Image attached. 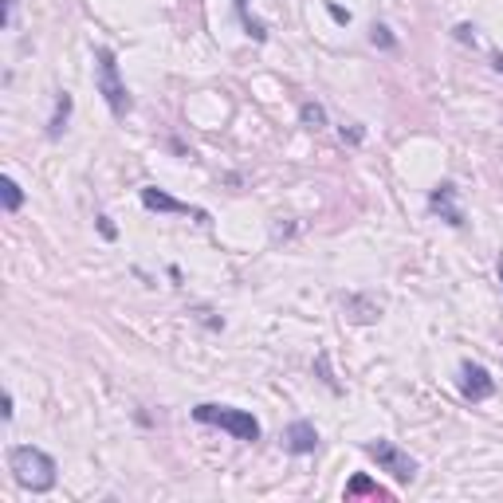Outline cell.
<instances>
[{
  "label": "cell",
  "mask_w": 503,
  "mask_h": 503,
  "mask_svg": "<svg viewBox=\"0 0 503 503\" xmlns=\"http://www.w3.org/2000/svg\"><path fill=\"white\" fill-rule=\"evenodd\" d=\"M4 460H8L12 480H16L24 492L44 495V492H51V487H55L59 464H55V456H51V452H44L40 444H12V449L4 452Z\"/></svg>",
  "instance_id": "cell-1"
},
{
  "label": "cell",
  "mask_w": 503,
  "mask_h": 503,
  "mask_svg": "<svg viewBox=\"0 0 503 503\" xmlns=\"http://www.w3.org/2000/svg\"><path fill=\"white\" fill-rule=\"evenodd\" d=\"M193 421L197 425H212V429H224L232 440L240 444H256L260 440V421L248 409H236V405H217V401H201L193 405Z\"/></svg>",
  "instance_id": "cell-2"
},
{
  "label": "cell",
  "mask_w": 503,
  "mask_h": 503,
  "mask_svg": "<svg viewBox=\"0 0 503 503\" xmlns=\"http://www.w3.org/2000/svg\"><path fill=\"white\" fill-rule=\"evenodd\" d=\"M95 87H99L102 102L110 107L114 119H126L130 110H134V99H130L126 83L119 75V55L114 47H95Z\"/></svg>",
  "instance_id": "cell-3"
},
{
  "label": "cell",
  "mask_w": 503,
  "mask_h": 503,
  "mask_svg": "<svg viewBox=\"0 0 503 503\" xmlns=\"http://www.w3.org/2000/svg\"><path fill=\"white\" fill-rule=\"evenodd\" d=\"M366 452L377 460L382 472H389V476L397 480V484H413V480H417V468H421V464H417L405 449H397L394 440L377 437V440H370V444H366Z\"/></svg>",
  "instance_id": "cell-4"
},
{
  "label": "cell",
  "mask_w": 503,
  "mask_h": 503,
  "mask_svg": "<svg viewBox=\"0 0 503 503\" xmlns=\"http://www.w3.org/2000/svg\"><path fill=\"white\" fill-rule=\"evenodd\" d=\"M142 205H146L150 212H174V217H193L197 224H205V229L212 224L209 209H193V205H185V201H177V197H169L165 189H157V185H142Z\"/></svg>",
  "instance_id": "cell-5"
},
{
  "label": "cell",
  "mask_w": 503,
  "mask_h": 503,
  "mask_svg": "<svg viewBox=\"0 0 503 503\" xmlns=\"http://www.w3.org/2000/svg\"><path fill=\"white\" fill-rule=\"evenodd\" d=\"M460 394H464V401H487V397L495 394V377L487 374V366H480V362H460Z\"/></svg>",
  "instance_id": "cell-6"
},
{
  "label": "cell",
  "mask_w": 503,
  "mask_h": 503,
  "mask_svg": "<svg viewBox=\"0 0 503 503\" xmlns=\"http://www.w3.org/2000/svg\"><path fill=\"white\" fill-rule=\"evenodd\" d=\"M456 185L452 181H437L429 189V209L437 212L440 220H444V224H449V229H464V209H460L456 205Z\"/></svg>",
  "instance_id": "cell-7"
},
{
  "label": "cell",
  "mask_w": 503,
  "mask_h": 503,
  "mask_svg": "<svg viewBox=\"0 0 503 503\" xmlns=\"http://www.w3.org/2000/svg\"><path fill=\"white\" fill-rule=\"evenodd\" d=\"M284 444H287V452L291 456H311V452H319V429H315L311 421H291L287 425V432H284Z\"/></svg>",
  "instance_id": "cell-8"
},
{
  "label": "cell",
  "mask_w": 503,
  "mask_h": 503,
  "mask_svg": "<svg viewBox=\"0 0 503 503\" xmlns=\"http://www.w3.org/2000/svg\"><path fill=\"white\" fill-rule=\"evenodd\" d=\"M71 114H75V95L71 91H55V110L51 119H47V142H59V138L67 134V126H71Z\"/></svg>",
  "instance_id": "cell-9"
},
{
  "label": "cell",
  "mask_w": 503,
  "mask_h": 503,
  "mask_svg": "<svg viewBox=\"0 0 503 503\" xmlns=\"http://www.w3.org/2000/svg\"><path fill=\"white\" fill-rule=\"evenodd\" d=\"M342 307L350 311L354 322H377L382 319V303L366 299V295H342Z\"/></svg>",
  "instance_id": "cell-10"
},
{
  "label": "cell",
  "mask_w": 503,
  "mask_h": 503,
  "mask_svg": "<svg viewBox=\"0 0 503 503\" xmlns=\"http://www.w3.org/2000/svg\"><path fill=\"white\" fill-rule=\"evenodd\" d=\"M299 126L319 134V130L327 126V107H322V102H315V99H303L299 102Z\"/></svg>",
  "instance_id": "cell-11"
},
{
  "label": "cell",
  "mask_w": 503,
  "mask_h": 503,
  "mask_svg": "<svg viewBox=\"0 0 503 503\" xmlns=\"http://www.w3.org/2000/svg\"><path fill=\"white\" fill-rule=\"evenodd\" d=\"M232 4H236V16H240V24H244L248 36L256 40V44H267V24H264V20H256L252 12H248V0H232Z\"/></svg>",
  "instance_id": "cell-12"
},
{
  "label": "cell",
  "mask_w": 503,
  "mask_h": 503,
  "mask_svg": "<svg viewBox=\"0 0 503 503\" xmlns=\"http://www.w3.org/2000/svg\"><path fill=\"white\" fill-rule=\"evenodd\" d=\"M370 44H374L377 51H394V47H397L394 28H389V24H382V20H374V24H370Z\"/></svg>",
  "instance_id": "cell-13"
},
{
  "label": "cell",
  "mask_w": 503,
  "mask_h": 503,
  "mask_svg": "<svg viewBox=\"0 0 503 503\" xmlns=\"http://www.w3.org/2000/svg\"><path fill=\"white\" fill-rule=\"evenodd\" d=\"M315 374H319V382L327 385L330 394H342L339 377H334V370H330V354H327V350H319V354H315Z\"/></svg>",
  "instance_id": "cell-14"
},
{
  "label": "cell",
  "mask_w": 503,
  "mask_h": 503,
  "mask_svg": "<svg viewBox=\"0 0 503 503\" xmlns=\"http://www.w3.org/2000/svg\"><path fill=\"white\" fill-rule=\"evenodd\" d=\"M0 197H4V212H20V205H24V189H20L16 177H4V185H0Z\"/></svg>",
  "instance_id": "cell-15"
},
{
  "label": "cell",
  "mask_w": 503,
  "mask_h": 503,
  "mask_svg": "<svg viewBox=\"0 0 503 503\" xmlns=\"http://www.w3.org/2000/svg\"><path fill=\"white\" fill-rule=\"evenodd\" d=\"M354 495H382V499H385V492H382V487H377L370 476H362V472H358V476L346 484V499H354Z\"/></svg>",
  "instance_id": "cell-16"
},
{
  "label": "cell",
  "mask_w": 503,
  "mask_h": 503,
  "mask_svg": "<svg viewBox=\"0 0 503 503\" xmlns=\"http://www.w3.org/2000/svg\"><path fill=\"white\" fill-rule=\"evenodd\" d=\"M339 138L346 142V146H362V142H366V126H362V122H350V126L342 122V126H339Z\"/></svg>",
  "instance_id": "cell-17"
},
{
  "label": "cell",
  "mask_w": 503,
  "mask_h": 503,
  "mask_svg": "<svg viewBox=\"0 0 503 503\" xmlns=\"http://www.w3.org/2000/svg\"><path fill=\"white\" fill-rule=\"evenodd\" d=\"M452 40L464 44V47H476L480 44V40H476V24H456V28H452Z\"/></svg>",
  "instance_id": "cell-18"
},
{
  "label": "cell",
  "mask_w": 503,
  "mask_h": 503,
  "mask_svg": "<svg viewBox=\"0 0 503 503\" xmlns=\"http://www.w3.org/2000/svg\"><path fill=\"white\" fill-rule=\"evenodd\" d=\"M95 229H99V236L107 240V244H114V240H119V229H114V220H110L107 212H99V217H95Z\"/></svg>",
  "instance_id": "cell-19"
},
{
  "label": "cell",
  "mask_w": 503,
  "mask_h": 503,
  "mask_svg": "<svg viewBox=\"0 0 503 503\" xmlns=\"http://www.w3.org/2000/svg\"><path fill=\"white\" fill-rule=\"evenodd\" d=\"M193 315H197V322H205L209 330H224V319H220L217 311H209V307H193Z\"/></svg>",
  "instance_id": "cell-20"
},
{
  "label": "cell",
  "mask_w": 503,
  "mask_h": 503,
  "mask_svg": "<svg viewBox=\"0 0 503 503\" xmlns=\"http://www.w3.org/2000/svg\"><path fill=\"white\" fill-rule=\"evenodd\" d=\"M327 12L334 24H350V8H342V4H327Z\"/></svg>",
  "instance_id": "cell-21"
},
{
  "label": "cell",
  "mask_w": 503,
  "mask_h": 503,
  "mask_svg": "<svg viewBox=\"0 0 503 503\" xmlns=\"http://www.w3.org/2000/svg\"><path fill=\"white\" fill-rule=\"evenodd\" d=\"M4 28H16V0H4Z\"/></svg>",
  "instance_id": "cell-22"
},
{
  "label": "cell",
  "mask_w": 503,
  "mask_h": 503,
  "mask_svg": "<svg viewBox=\"0 0 503 503\" xmlns=\"http://www.w3.org/2000/svg\"><path fill=\"white\" fill-rule=\"evenodd\" d=\"M0 417H4V421H12V417H16V405H12V394H8V389H4V409H0Z\"/></svg>",
  "instance_id": "cell-23"
},
{
  "label": "cell",
  "mask_w": 503,
  "mask_h": 503,
  "mask_svg": "<svg viewBox=\"0 0 503 503\" xmlns=\"http://www.w3.org/2000/svg\"><path fill=\"white\" fill-rule=\"evenodd\" d=\"M295 232V224H279V229H275V240H287Z\"/></svg>",
  "instance_id": "cell-24"
},
{
  "label": "cell",
  "mask_w": 503,
  "mask_h": 503,
  "mask_svg": "<svg viewBox=\"0 0 503 503\" xmlns=\"http://www.w3.org/2000/svg\"><path fill=\"white\" fill-rule=\"evenodd\" d=\"M492 67H495V71L503 75V51H492Z\"/></svg>",
  "instance_id": "cell-25"
},
{
  "label": "cell",
  "mask_w": 503,
  "mask_h": 503,
  "mask_svg": "<svg viewBox=\"0 0 503 503\" xmlns=\"http://www.w3.org/2000/svg\"><path fill=\"white\" fill-rule=\"evenodd\" d=\"M499 284H503V260H499Z\"/></svg>",
  "instance_id": "cell-26"
}]
</instances>
